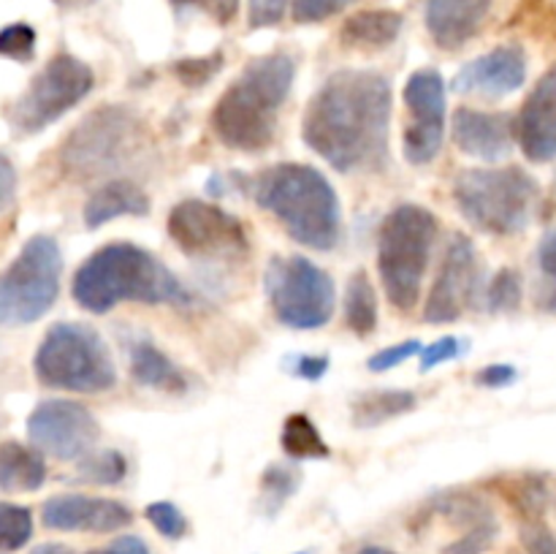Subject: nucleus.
<instances>
[{"instance_id": "f257e3e1", "label": "nucleus", "mask_w": 556, "mask_h": 554, "mask_svg": "<svg viewBox=\"0 0 556 554\" xmlns=\"http://www.w3.org/2000/svg\"><path fill=\"white\" fill-rule=\"evenodd\" d=\"M391 81L378 71L342 68L318 87L302 139L337 172L380 168L389 155Z\"/></svg>"}, {"instance_id": "f03ea898", "label": "nucleus", "mask_w": 556, "mask_h": 554, "mask_svg": "<svg viewBox=\"0 0 556 554\" xmlns=\"http://www.w3.org/2000/svg\"><path fill=\"white\" fill-rule=\"evenodd\" d=\"M76 304L87 313L103 315L123 302L141 304H193L179 277L150 250L130 242H112L98 248L76 269L71 282Z\"/></svg>"}, {"instance_id": "7ed1b4c3", "label": "nucleus", "mask_w": 556, "mask_h": 554, "mask_svg": "<svg viewBox=\"0 0 556 554\" xmlns=\"http://www.w3.org/2000/svg\"><path fill=\"white\" fill-rule=\"evenodd\" d=\"M296 79V60L286 52L253 58L212 109V130L239 152H264L275 141L277 114Z\"/></svg>"}, {"instance_id": "20e7f679", "label": "nucleus", "mask_w": 556, "mask_h": 554, "mask_svg": "<svg viewBox=\"0 0 556 554\" xmlns=\"http://www.w3.org/2000/svg\"><path fill=\"white\" fill-rule=\"evenodd\" d=\"M250 196L275 215L288 237L313 250L337 248L342 237V206L324 172L307 163H277L250 182Z\"/></svg>"}, {"instance_id": "39448f33", "label": "nucleus", "mask_w": 556, "mask_h": 554, "mask_svg": "<svg viewBox=\"0 0 556 554\" xmlns=\"http://www.w3.org/2000/svg\"><path fill=\"white\" fill-rule=\"evenodd\" d=\"M438 239V217L421 204H400L378 228V272L386 297L400 313L421 299L424 277Z\"/></svg>"}, {"instance_id": "423d86ee", "label": "nucleus", "mask_w": 556, "mask_h": 554, "mask_svg": "<svg viewBox=\"0 0 556 554\" xmlns=\"http://www.w3.org/2000/svg\"><path fill=\"white\" fill-rule=\"evenodd\" d=\"M144 147L147 130L139 114L123 103H106L65 136L60 168L74 182H90L128 166Z\"/></svg>"}, {"instance_id": "0eeeda50", "label": "nucleus", "mask_w": 556, "mask_h": 554, "mask_svg": "<svg viewBox=\"0 0 556 554\" xmlns=\"http://www.w3.org/2000/svg\"><path fill=\"white\" fill-rule=\"evenodd\" d=\"M541 185L519 166L467 168L454 185V201L465 221L494 237H514L532 221Z\"/></svg>"}, {"instance_id": "6e6552de", "label": "nucleus", "mask_w": 556, "mask_h": 554, "mask_svg": "<svg viewBox=\"0 0 556 554\" xmlns=\"http://www.w3.org/2000/svg\"><path fill=\"white\" fill-rule=\"evenodd\" d=\"M33 369L49 389L76 394H101L117 383V367L106 340L79 320H60L43 335Z\"/></svg>"}, {"instance_id": "1a4fd4ad", "label": "nucleus", "mask_w": 556, "mask_h": 554, "mask_svg": "<svg viewBox=\"0 0 556 554\" xmlns=\"http://www.w3.org/2000/svg\"><path fill=\"white\" fill-rule=\"evenodd\" d=\"M63 253L58 239L36 234L22 244L9 269L0 272V326H25L43 318L58 302Z\"/></svg>"}, {"instance_id": "9d476101", "label": "nucleus", "mask_w": 556, "mask_h": 554, "mask_svg": "<svg viewBox=\"0 0 556 554\" xmlns=\"http://www.w3.org/2000/svg\"><path fill=\"white\" fill-rule=\"evenodd\" d=\"M266 297L282 326L296 331L320 329L337 304L334 280L307 255H277L266 266Z\"/></svg>"}, {"instance_id": "9b49d317", "label": "nucleus", "mask_w": 556, "mask_h": 554, "mask_svg": "<svg viewBox=\"0 0 556 554\" xmlns=\"http://www.w3.org/2000/svg\"><path fill=\"white\" fill-rule=\"evenodd\" d=\"M96 87V74L85 60L74 54H54L27 85V90L11 103L9 123L16 134L30 136L49 128L54 119L85 101Z\"/></svg>"}, {"instance_id": "f8f14e48", "label": "nucleus", "mask_w": 556, "mask_h": 554, "mask_svg": "<svg viewBox=\"0 0 556 554\" xmlns=\"http://www.w3.org/2000/svg\"><path fill=\"white\" fill-rule=\"evenodd\" d=\"M172 242L193 259H223L248 253V228L237 215L201 199H185L168 212Z\"/></svg>"}, {"instance_id": "ddd939ff", "label": "nucleus", "mask_w": 556, "mask_h": 554, "mask_svg": "<svg viewBox=\"0 0 556 554\" xmlns=\"http://www.w3.org/2000/svg\"><path fill=\"white\" fill-rule=\"evenodd\" d=\"M405 98L407 112L413 114V123H407L405 136H402V147H405V158L413 166H427L443 150L445 136V79L440 71L421 68L410 74L405 81Z\"/></svg>"}, {"instance_id": "4468645a", "label": "nucleus", "mask_w": 556, "mask_h": 554, "mask_svg": "<svg viewBox=\"0 0 556 554\" xmlns=\"http://www.w3.org/2000/svg\"><path fill=\"white\" fill-rule=\"evenodd\" d=\"M101 427L81 402L47 400L36 405L27 418V438L43 454L54 459H85L96 445Z\"/></svg>"}, {"instance_id": "2eb2a0df", "label": "nucleus", "mask_w": 556, "mask_h": 554, "mask_svg": "<svg viewBox=\"0 0 556 554\" xmlns=\"http://www.w3.org/2000/svg\"><path fill=\"white\" fill-rule=\"evenodd\" d=\"M481 291V264L478 250L467 234H454L440 264L438 280L429 291L424 320L427 324H454L476 304Z\"/></svg>"}, {"instance_id": "dca6fc26", "label": "nucleus", "mask_w": 556, "mask_h": 554, "mask_svg": "<svg viewBox=\"0 0 556 554\" xmlns=\"http://www.w3.org/2000/svg\"><path fill=\"white\" fill-rule=\"evenodd\" d=\"M41 521L60 532H117L134 521L125 503L90 494H58L41 508Z\"/></svg>"}, {"instance_id": "f3484780", "label": "nucleus", "mask_w": 556, "mask_h": 554, "mask_svg": "<svg viewBox=\"0 0 556 554\" xmlns=\"http://www.w3.org/2000/svg\"><path fill=\"white\" fill-rule=\"evenodd\" d=\"M527 79V54L516 43L492 49L481 54L472 63H467L454 76L451 87L462 96H483V98H505L519 90Z\"/></svg>"}, {"instance_id": "a211bd4d", "label": "nucleus", "mask_w": 556, "mask_h": 554, "mask_svg": "<svg viewBox=\"0 0 556 554\" xmlns=\"http://www.w3.org/2000/svg\"><path fill=\"white\" fill-rule=\"evenodd\" d=\"M516 141L527 161H556V65L541 76L516 117Z\"/></svg>"}, {"instance_id": "6ab92c4d", "label": "nucleus", "mask_w": 556, "mask_h": 554, "mask_svg": "<svg viewBox=\"0 0 556 554\" xmlns=\"http://www.w3.org/2000/svg\"><path fill=\"white\" fill-rule=\"evenodd\" d=\"M451 128H454V144L478 161H503L516 144V119L508 112L459 106Z\"/></svg>"}, {"instance_id": "aec40b11", "label": "nucleus", "mask_w": 556, "mask_h": 554, "mask_svg": "<svg viewBox=\"0 0 556 554\" xmlns=\"http://www.w3.org/2000/svg\"><path fill=\"white\" fill-rule=\"evenodd\" d=\"M492 11V0H427V30L445 52L462 49Z\"/></svg>"}, {"instance_id": "412c9836", "label": "nucleus", "mask_w": 556, "mask_h": 554, "mask_svg": "<svg viewBox=\"0 0 556 554\" xmlns=\"http://www.w3.org/2000/svg\"><path fill=\"white\" fill-rule=\"evenodd\" d=\"M147 212H150V199L139 185L130 179H109L87 199L81 217H85L87 228H101L117 217H144Z\"/></svg>"}, {"instance_id": "4be33fe9", "label": "nucleus", "mask_w": 556, "mask_h": 554, "mask_svg": "<svg viewBox=\"0 0 556 554\" xmlns=\"http://www.w3.org/2000/svg\"><path fill=\"white\" fill-rule=\"evenodd\" d=\"M402 25H405V20H402L400 11H358V14L348 16L340 30V38L351 49H383L400 38Z\"/></svg>"}, {"instance_id": "5701e85b", "label": "nucleus", "mask_w": 556, "mask_h": 554, "mask_svg": "<svg viewBox=\"0 0 556 554\" xmlns=\"http://www.w3.org/2000/svg\"><path fill=\"white\" fill-rule=\"evenodd\" d=\"M130 375H134L136 383L147 386V389L168 391V394L188 391V378H185L182 369L161 348L147 340L130 348Z\"/></svg>"}, {"instance_id": "b1692460", "label": "nucleus", "mask_w": 556, "mask_h": 554, "mask_svg": "<svg viewBox=\"0 0 556 554\" xmlns=\"http://www.w3.org/2000/svg\"><path fill=\"white\" fill-rule=\"evenodd\" d=\"M47 481V465L38 449L9 440L0 443V489L3 492H36Z\"/></svg>"}, {"instance_id": "393cba45", "label": "nucleus", "mask_w": 556, "mask_h": 554, "mask_svg": "<svg viewBox=\"0 0 556 554\" xmlns=\"http://www.w3.org/2000/svg\"><path fill=\"white\" fill-rule=\"evenodd\" d=\"M418 396L405 389H380L367 391L353 402V427L372 429L391 421L396 416H405L416 407Z\"/></svg>"}, {"instance_id": "a878e982", "label": "nucleus", "mask_w": 556, "mask_h": 554, "mask_svg": "<svg viewBox=\"0 0 556 554\" xmlns=\"http://www.w3.org/2000/svg\"><path fill=\"white\" fill-rule=\"evenodd\" d=\"M345 324L356 337H369L378 329V293L364 269L353 272L345 286Z\"/></svg>"}, {"instance_id": "bb28decb", "label": "nucleus", "mask_w": 556, "mask_h": 554, "mask_svg": "<svg viewBox=\"0 0 556 554\" xmlns=\"http://www.w3.org/2000/svg\"><path fill=\"white\" fill-rule=\"evenodd\" d=\"M280 445L291 459H326L331 454L324 435L318 432L313 418L304 416V413H291L286 418L280 432Z\"/></svg>"}, {"instance_id": "cd10ccee", "label": "nucleus", "mask_w": 556, "mask_h": 554, "mask_svg": "<svg viewBox=\"0 0 556 554\" xmlns=\"http://www.w3.org/2000/svg\"><path fill=\"white\" fill-rule=\"evenodd\" d=\"M79 481L96 483V487H117L123 478L128 476V459L119 454L117 449L106 451H90L85 459L79 462Z\"/></svg>"}, {"instance_id": "c85d7f7f", "label": "nucleus", "mask_w": 556, "mask_h": 554, "mask_svg": "<svg viewBox=\"0 0 556 554\" xmlns=\"http://www.w3.org/2000/svg\"><path fill=\"white\" fill-rule=\"evenodd\" d=\"M302 478L293 467L288 465H269L261 476V511L266 516H275L288 500L293 498V492L299 489Z\"/></svg>"}, {"instance_id": "c756f323", "label": "nucleus", "mask_w": 556, "mask_h": 554, "mask_svg": "<svg viewBox=\"0 0 556 554\" xmlns=\"http://www.w3.org/2000/svg\"><path fill=\"white\" fill-rule=\"evenodd\" d=\"M33 538V514L25 505L0 503V554L20 552Z\"/></svg>"}, {"instance_id": "7c9ffc66", "label": "nucleus", "mask_w": 556, "mask_h": 554, "mask_svg": "<svg viewBox=\"0 0 556 554\" xmlns=\"http://www.w3.org/2000/svg\"><path fill=\"white\" fill-rule=\"evenodd\" d=\"M505 498L514 503V508L519 514H525L527 521H538L543 516V511H546V483H543V478L535 476L516 478V481H510L505 487Z\"/></svg>"}, {"instance_id": "2f4dec72", "label": "nucleus", "mask_w": 556, "mask_h": 554, "mask_svg": "<svg viewBox=\"0 0 556 554\" xmlns=\"http://www.w3.org/2000/svg\"><path fill=\"white\" fill-rule=\"evenodd\" d=\"M521 307V275L516 269H500L486 288L489 313H516Z\"/></svg>"}, {"instance_id": "473e14b6", "label": "nucleus", "mask_w": 556, "mask_h": 554, "mask_svg": "<svg viewBox=\"0 0 556 554\" xmlns=\"http://www.w3.org/2000/svg\"><path fill=\"white\" fill-rule=\"evenodd\" d=\"M144 516L163 538H168V541H179V538L188 536L190 530L188 516H185L177 505L168 503V500H155V503L147 505Z\"/></svg>"}, {"instance_id": "72a5a7b5", "label": "nucleus", "mask_w": 556, "mask_h": 554, "mask_svg": "<svg viewBox=\"0 0 556 554\" xmlns=\"http://www.w3.org/2000/svg\"><path fill=\"white\" fill-rule=\"evenodd\" d=\"M223 63H226L223 52L204 54V58H182L174 63V76H177L185 87H204L212 76L220 74Z\"/></svg>"}, {"instance_id": "f704fd0d", "label": "nucleus", "mask_w": 556, "mask_h": 554, "mask_svg": "<svg viewBox=\"0 0 556 554\" xmlns=\"http://www.w3.org/2000/svg\"><path fill=\"white\" fill-rule=\"evenodd\" d=\"M0 54L3 58L16 60V63H27L36 54V30L25 22H14L0 30Z\"/></svg>"}, {"instance_id": "c9c22d12", "label": "nucleus", "mask_w": 556, "mask_h": 554, "mask_svg": "<svg viewBox=\"0 0 556 554\" xmlns=\"http://www.w3.org/2000/svg\"><path fill=\"white\" fill-rule=\"evenodd\" d=\"M538 266H541V275L546 280L541 304L548 313H556V228L538 244Z\"/></svg>"}, {"instance_id": "e433bc0d", "label": "nucleus", "mask_w": 556, "mask_h": 554, "mask_svg": "<svg viewBox=\"0 0 556 554\" xmlns=\"http://www.w3.org/2000/svg\"><path fill=\"white\" fill-rule=\"evenodd\" d=\"M356 0H293L291 11L299 25H315V22H324L329 16L340 14V11H345Z\"/></svg>"}, {"instance_id": "4c0bfd02", "label": "nucleus", "mask_w": 556, "mask_h": 554, "mask_svg": "<svg viewBox=\"0 0 556 554\" xmlns=\"http://www.w3.org/2000/svg\"><path fill=\"white\" fill-rule=\"evenodd\" d=\"M421 351H424L421 340H402V342H396V345L380 348L378 353H372L367 362V367L372 369V373H389V369L405 364L410 356H421Z\"/></svg>"}, {"instance_id": "58836bf2", "label": "nucleus", "mask_w": 556, "mask_h": 554, "mask_svg": "<svg viewBox=\"0 0 556 554\" xmlns=\"http://www.w3.org/2000/svg\"><path fill=\"white\" fill-rule=\"evenodd\" d=\"M467 351L465 337H440V340L429 342L421 351V373H429V369L440 367L443 362H451V358H459L462 353Z\"/></svg>"}, {"instance_id": "ea45409f", "label": "nucleus", "mask_w": 556, "mask_h": 554, "mask_svg": "<svg viewBox=\"0 0 556 554\" xmlns=\"http://www.w3.org/2000/svg\"><path fill=\"white\" fill-rule=\"evenodd\" d=\"M497 536H500V525L481 527V530H472L467 532V536H459L456 541L445 543L440 554H483L492 549V543L497 541Z\"/></svg>"}, {"instance_id": "a19ab883", "label": "nucleus", "mask_w": 556, "mask_h": 554, "mask_svg": "<svg viewBox=\"0 0 556 554\" xmlns=\"http://www.w3.org/2000/svg\"><path fill=\"white\" fill-rule=\"evenodd\" d=\"M288 0H248V25L253 30L271 27L286 16Z\"/></svg>"}, {"instance_id": "79ce46f5", "label": "nucleus", "mask_w": 556, "mask_h": 554, "mask_svg": "<svg viewBox=\"0 0 556 554\" xmlns=\"http://www.w3.org/2000/svg\"><path fill=\"white\" fill-rule=\"evenodd\" d=\"M286 369L293 378L320 380L329 373V356H313V353H296L286 358Z\"/></svg>"}, {"instance_id": "37998d69", "label": "nucleus", "mask_w": 556, "mask_h": 554, "mask_svg": "<svg viewBox=\"0 0 556 554\" xmlns=\"http://www.w3.org/2000/svg\"><path fill=\"white\" fill-rule=\"evenodd\" d=\"M521 543L527 554H556V536L543 521H527L521 527Z\"/></svg>"}, {"instance_id": "c03bdc74", "label": "nucleus", "mask_w": 556, "mask_h": 554, "mask_svg": "<svg viewBox=\"0 0 556 554\" xmlns=\"http://www.w3.org/2000/svg\"><path fill=\"white\" fill-rule=\"evenodd\" d=\"M177 5H195V9L206 11L212 20H217L220 25H228V22L237 16L239 0H172Z\"/></svg>"}, {"instance_id": "a18cd8bd", "label": "nucleus", "mask_w": 556, "mask_h": 554, "mask_svg": "<svg viewBox=\"0 0 556 554\" xmlns=\"http://www.w3.org/2000/svg\"><path fill=\"white\" fill-rule=\"evenodd\" d=\"M516 378H519V373H516V367H510V364H486V367L476 375V380L483 389H503V386L514 383Z\"/></svg>"}, {"instance_id": "49530a36", "label": "nucleus", "mask_w": 556, "mask_h": 554, "mask_svg": "<svg viewBox=\"0 0 556 554\" xmlns=\"http://www.w3.org/2000/svg\"><path fill=\"white\" fill-rule=\"evenodd\" d=\"M16 196V168L9 158L0 152V215H5Z\"/></svg>"}, {"instance_id": "de8ad7c7", "label": "nucleus", "mask_w": 556, "mask_h": 554, "mask_svg": "<svg viewBox=\"0 0 556 554\" xmlns=\"http://www.w3.org/2000/svg\"><path fill=\"white\" fill-rule=\"evenodd\" d=\"M87 554H150V549L139 536H119L106 549H96V552Z\"/></svg>"}, {"instance_id": "09e8293b", "label": "nucleus", "mask_w": 556, "mask_h": 554, "mask_svg": "<svg viewBox=\"0 0 556 554\" xmlns=\"http://www.w3.org/2000/svg\"><path fill=\"white\" fill-rule=\"evenodd\" d=\"M30 554H76L71 546H63V543H41V546L33 549Z\"/></svg>"}, {"instance_id": "8fccbe9b", "label": "nucleus", "mask_w": 556, "mask_h": 554, "mask_svg": "<svg viewBox=\"0 0 556 554\" xmlns=\"http://www.w3.org/2000/svg\"><path fill=\"white\" fill-rule=\"evenodd\" d=\"M356 554H400V552H394V549H386V546H364V549H358Z\"/></svg>"}, {"instance_id": "3c124183", "label": "nucleus", "mask_w": 556, "mask_h": 554, "mask_svg": "<svg viewBox=\"0 0 556 554\" xmlns=\"http://www.w3.org/2000/svg\"><path fill=\"white\" fill-rule=\"evenodd\" d=\"M296 554H309V552H296Z\"/></svg>"}]
</instances>
